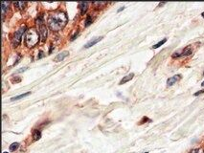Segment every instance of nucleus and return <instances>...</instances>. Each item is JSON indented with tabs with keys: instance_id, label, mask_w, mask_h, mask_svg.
<instances>
[{
	"instance_id": "1",
	"label": "nucleus",
	"mask_w": 204,
	"mask_h": 153,
	"mask_svg": "<svg viewBox=\"0 0 204 153\" xmlns=\"http://www.w3.org/2000/svg\"><path fill=\"white\" fill-rule=\"evenodd\" d=\"M67 16L63 12H58L53 13L48 18V25L52 31H60L66 25Z\"/></svg>"
},
{
	"instance_id": "2",
	"label": "nucleus",
	"mask_w": 204,
	"mask_h": 153,
	"mask_svg": "<svg viewBox=\"0 0 204 153\" xmlns=\"http://www.w3.org/2000/svg\"><path fill=\"white\" fill-rule=\"evenodd\" d=\"M39 34L34 29H30L26 32L25 36V43L28 47H34V45L39 43Z\"/></svg>"
},
{
	"instance_id": "3",
	"label": "nucleus",
	"mask_w": 204,
	"mask_h": 153,
	"mask_svg": "<svg viewBox=\"0 0 204 153\" xmlns=\"http://www.w3.org/2000/svg\"><path fill=\"white\" fill-rule=\"evenodd\" d=\"M26 32V26L23 25L19 28L18 30L15 31V33L13 34V46H18L19 43L21 42V38H22V36L23 34Z\"/></svg>"
},
{
	"instance_id": "4",
	"label": "nucleus",
	"mask_w": 204,
	"mask_h": 153,
	"mask_svg": "<svg viewBox=\"0 0 204 153\" xmlns=\"http://www.w3.org/2000/svg\"><path fill=\"white\" fill-rule=\"evenodd\" d=\"M39 36L42 40H45V38L47 37V29H46V26L44 24H39Z\"/></svg>"
},
{
	"instance_id": "5",
	"label": "nucleus",
	"mask_w": 204,
	"mask_h": 153,
	"mask_svg": "<svg viewBox=\"0 0 204 153\" xmlns=\"http://www.w3.org/2000/svg\"><path fill=\"white\" fill-rule=\"evenodd\" d=\"M103 36H100V37H94V38H92L91 40H89L87 43H86L84 45V48H90L92 46H94L95 44H97L99 42V41H101L103 39Z\"/></svg>"
},
{
	"instance_id": "6",
	"label": "nucleus",
	"mask_w": 204,
	"mask_h": 153,
	"mask_svg": "<svg viewBox=\"0 0 204 153\" xmlns=\"http://www.w3.org/2000/svg\"><path fill=\"white\" fill-rule=\"evenodd\" d=\"M181 79V76L180 75H175L174 76H172V78H170L167 81V85L168 86H172V85H174L175 82H177L179 79Z\"/></svg>"
},
{
	"instance_id": "7",
	"label": "nucleus",
	"mask_w": 204,
	"mask_h": 153,
	"mask_svg": "<svg viewBox=\"0 0 204 153\" xmlns=\"http://www.w3.org/2000/svg\"><path fill=\"white\" fill-rule=\"evenodd\" d=\"M68 55H69V52L68 51H64L63 52V53H60V54H58L56 58H55V60L54 61H56V62H60V61H63V60L66 57H68Z\"/></svg>"
},
{
	"instance_id": "8",
	"label": "nucleus",
	"mask_w": 204,
	"mask_h": 153,
	"mask_svg": "<svg viewBox=\"0 0 204 153\" xmlns=\"http://www.w3.org/2000/svg\"><path fill=\"white\" fill-rule=\"evenodd\" d=\"M88 2H79V7L81 9V13L82 15H84L87 11V7H88Z\"/></svg>"
},
{
	"instance_id": "9",
	"label": "nucleus",
	"mask_w": 204,
	"mask_h": 153,
	"mask_svg": "<svg viewBox=\"0 0 204 153\" xmlns=\"http://www.w3.org/2000/svg\"><path fill=\"white\" fill-rule=\"evenodd\" d=\"M133 76H134V74H133V73H131V74L127 75V76H126L125 78H123V79H122V81H120V83H119V84H120V85H122V84H125L126 82L129 81L130 79H132V78H133Z\"/></svg>"
},
{
	"instance_id": "10",
	"label": "nucleus",
	"mask_w": 204,
	"mask_h": 153,
	"mask_svg": "<svg viewBox=\"0 0 204 153\" xmlns=\"http://www.w3.org/2000/svg\"><path fill=\"white\" fill-rule=\"evenodd\" d=\"M9 4H10V2H5V1L1 2V12H2V16H4L5 13H6V11H7V9H8V7H9Z\"/></svg>"
},
{
	"instance_id": "11",
	"label": "nucleus",
	"mask_w": 204,
	"mask_h": 153,
	"mask_svg": "<svg viewBox=\"0 0 204 153\" xmlns=\"http://www.w3.org/2000/svg\"><path fill=\"white\" fill-rule=\"evenodd\" d=\"M29 95H31V92H26V93L21 94V95H18V96H16V97H13V98L11 99V100H12V102H13V100H20V99H23V98H25V97H28Z\"/></svg>"
},
{
	"instance_id": "12",
	"label": "nucleus",
	"mask_w": 204,
	"mask_h": 153,
	"mask_svg": "<svg viewBox=\"0 0 204 153\" xmlns=\"http://www.w3.org/2000/svg\"><path fill=\"white\" fill-rule=\"evenodd\" d=\"M192 54V48L188 46V47H186L184 50L182 51V53L180 54V57H183V55H191Z\"/></svg>"
},
{
	"instance_id": "13",
	"label": "nucleus",
	"mask_w": 204,
	"mask_h": 153,
	"mask_svg": "<svg viewBox=\"0 0 204 153\" xmlns=\"http://www.w3.org/2000/svg\"><path fill=\"white\" fill-rule=\"evenodd\" d=\"M13 5L17 7L19 10H23L24 8H25V6L27 5V2H15L13 3Z\"/></svg>"
},
{
	"instance_id": "14",
	"label": "nucleus",
	"mask_w": 204,
	"mask_h": 153,
	"mask_svg": "<svg viewBox=\"0 0 204 153\" xmlns=\"http://www.w3.org/2000/svg\"><path fill=\"white\" fill-rule=\"evenodd\" d=\"M41 137V132L39 130H34L33 132V138H34V140H39Z\"/></svg>"
},
{
	"instance_id": "15",
	"label": "nucleus",
	"mask_w": 204,
	"mask_h": 153,
	"mask_svg": "<svg viewBox=\"0 0 204 153\" xmlns=\"http://www.w3.org/2000/svg\"><path fill=\"white\" fill-rule=\"evenodd\" d=\"M93 22V18L91 15H87L86 16V19H85V22H84V26L85 27H88L90 24Z\"/></svg>"
},
{
	"instance_id": "16",
	"label": "nucleus",
	"mask_w": 204,
	"mask_h": 153,
	"mask_svg": "<svg viewBox=\"0 0 204 153\" xmlns=\"http://www.w3.org/2000/svg\"><path fill=\"white\" fill-rule=\"evenodd\" d=\"M18 147H19L18 142H13V144H12L11 145H10V151H15Z\"/></svg>"
},
{
	"instance_id": "17",
	"label": "nucleus",
	"mask_w": 204,
	"mask_h": 153,
	"mask_svg": "<svg viewBox=\"0 0 204 153\" xmlns=\"http://www.w3.org/2000/svg\"><path fill=\"white\" fill-rule=\"evenodd\" d=\"M166 41H167V38H164V39L163 40H161V41H159V42L158 43H156V44H155V45H153V49H156V48H158V47H160L161 46V45H163L165 42H166Z\"/></svg>"
},
{
	"instance_id": "18",
	"label": "nucleus",
	"mask_w": 204,
	"mask_h": 153,
	"mask_svg": "<svg viewBox=\"0 0 204 153\" xmlns=\"http://www.w3.org/2000/svg\"><path fill=\"white\" fill-rule=\"evenodd\" d=\"M93 4H94L95 6H100V7H101V6H103V5H106V2H94V3H93Z\"/></svg>"
},
{
	"instance_id": "19",
	"label": "nucleus",
	"mask_w": 204,
	"mask_h": 153,
	"mask_svg": "<svg viewBox=\"0 0 204 153\" xmlns=\"http://www.w3.org/2000/svg\"><path fill=\"white\" fill-rule=\"evenodd\" d=\"M78 34H79V30H77V31H76V32H75V34H73V36H72V37H71V41H73V40L75 39V38L78 36Z\"/></svg>"
},
{
	"instance_id": "20",
	"label": "nucleus",
	"mask_w": 204,
	"mask_h": 153,
	"mask_svg": "<svg viewBox=\"0 0 204 153\" xmlns=\"http://www.w3.org/2000/svg\"><path fill=\"white\" fill-rule=\"evenodd\" d=\"M203 93H204V89L203 90H200V91L196 92V93H195V94H193V96H198V95H200V94H203Z\"/></svg>"
},
{
	"instance_id": "21",
	"label": "nucleus",
	"mask_w": 204,
	"mask_h": 153,
	"mask_svg": "<svg viewBox=\"0 0 204 153\" xmlns=\"http://www.w3.org/2000/svg\"><path fill=\"white\" fill-rule=\"evenodd\" d=\"M44 55H45L43 54V52H39V55H37V58H43Z\"/></svg>"
},
{
	"instance_id": "22",
	"label": "nucleus",
	"mask_w": 204,
	"mask_h": 153,
	"mask_svg": "<svg viewBox=\"0 0 204 153\" xmlns=\"http://www.w3.org/2000/svg\"><path fill=\"white\" fill-rule=\"evenodd\" d=\"M191 153H200V150L199 149H195V150H193Z\"/></svg>"
},
{
	"instance_id": "23",
	"label": "nucleus",
	"mask_w": 204,
	"mask_h": 153,
	"mask_svg": "<svg viewBox=\"0 0 204 153\" xmlns=\"http://www.w3.org/2000/svg\"><path fill=\"white\" fill-rule=\"evenodd\" d=\"M26 69H27V67H25V68H22V69H21V70H18V71H17V72H18V73H20V72H23V71H25V70H26Z\"/></svg>"
},
{
	"instance_id": "24",
	"label": "nucleus",
	"mask_w": 204,
	"mask_h": 153,
	"mask_svg": "<svg viewBox=\"0 0 204 153\" xmlns=\"http://www.w3.org/2000/svg\"><path fill=\"white\" fill-rule=\"evenodd\" d=\"M124 9H125V7H121V8H120V9L118 10V13H120L121 11H123V10H124Z\"/></svg>"
},
{
	"instance_id": "25",
	"label": "nucleus",
	"mask_w": 204,
	"mask_h": 153,
	"mask_svg": "<svg viewBox=\"0 0 204 153\" xmlns=\"http://www.w3.org/2000/svg\"><path fill=\"white\" fill-rule=\"evenodd\" d=\"M163 5H165V3H160V4H159V6H163Z\"/></svg>"
},
{
	"instance_id": "26",
	"label": "nucleus",
	"mask_w": 204,
	"mask_h": 153,
	"mask_svg": "<svg viewBox=\"0 0 204 153\" xmlns=\"http://www.w3.org/2000/svg\"><path fill=\"white\" fill-rule=\"evenodd\" d=\"M201 15H202V17H203V18H204V12H203V13H201Z\"/></svg>"
},
{
	"instance_id": "27",
	"label": "nucleus",
	"mask_w": 204,
	"mask_h": 153,
	"mask_svg": "<svg viewBox=\"0 0 204 153\" xmlns=\"http://www.w3.org/2000/svg\"><path fill=\"white\" fill-rule=\"evenodd\" d=\"M201 86H204V81H203V82L201 83Z\"/></svg>"
},
{
	"instance_id": "28",
	"label": "nucleus",
	"mask_w": 204,
	"mask_h": 153,
	"mask_svg": "<svg viewBox=\"0 0 204 153\" xmlns=\"http://www.w3.org/2000/svg\"><path fill=\"white\" fill-rule=\"evenodd\" d=\"M3 153H8V152H3Z\"/></svg>"
},
{
	"instance_id": "29",
	"label": "nucleus",
	"mask_w": 204,
	"mask_h": 153,
	"mask_svg": "<svg viewBox=\"0 0 204 153\" xmlns=\"http://www.w3.org/2000/svg\"><path fill=\"white\" fill-rule=\"evenodd\" d=\"M145 153H148V152H145Z\"/></svg>"
},
{
	"instance_id": "30",
	"label": "nucleus",
	"mask_w": 204,
	"mask_h": 153,
	"mask_svg": "<svg viewBox=\"0 0 204 153\" xmlns=\"http://www.w3.org/2000/svg\"><path fill=\"white\" fill-rule=\"evenodd\" d=\"M203 75H204V72H203Z\"/></svg>"
}]
</instances>
